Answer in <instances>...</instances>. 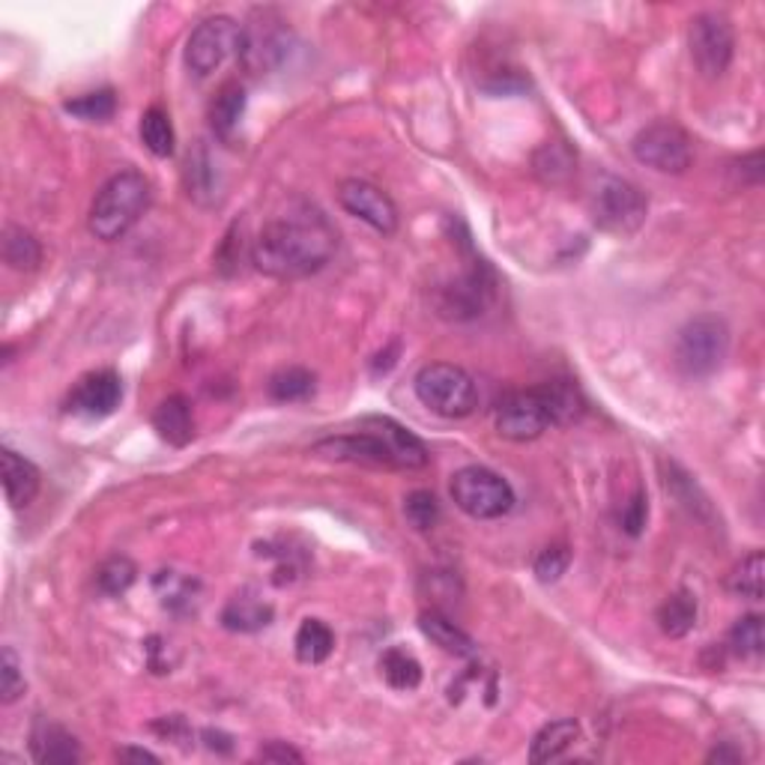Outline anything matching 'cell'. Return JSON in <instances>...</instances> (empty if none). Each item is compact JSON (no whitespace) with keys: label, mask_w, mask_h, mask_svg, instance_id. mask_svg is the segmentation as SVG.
I'll list each match as a JSON object with an SVG mask.
<instances>
[{"label":"cell","mask_w":765,"mask_h":765,"mask_svg":"<svg viewBox=\"0 0 765 765\" xmlns=\"http://www.w3.org/2000/svg\"><path fill=\"white\" fill-rule=\"evenodd\" d=\"M763 574H765V560L763 553L754 551L751 556L738 562L733 574L727 577V590L733 595H742V598L759 601L763 598Z\"/></svg>","instance_id":"31"},{"label":"cell","mask_w":765,"mask_h":765,"mask_svg":"<svg viewBox=\"0 0 765 765\" xmlns=\"http://www.w3.org/2000/svg\"><path fill=\"white\" fill-rule=\"evenodd\" d=\"M572 168H574L572 153H568L562 144H547L542 153L535 155V171L547 177L551 183H560L562 177L572 174Z\"/></svg>","instance_id":"38"},{"label":"cell","mask_w":765,"mask_h":765,"mask_svg":"<svg viewBox=\"0 0 765 765\" xmlns=\"http://www.w3.org/2000/svg\"><path fill=\"white\" fill-rule=\"evenodd\" d=\"M359 427L371 431V434L378 436L380 443L386 446L395 470H422V466H427V461H431V452H427L425 443H422L413 431H407L404 425H397L395 419L369 416V419H362V425Z\"/></svg>","instance_id":"14"},{"label":"cell","mask_w":765,"mask_h":765,"mask_svg":"<svg viewBox=\"0 0 765 765\" xmlns=\"http://www.w3.org/2000/svg\"><path fill=\"white\" fill-rule=\"evenodd\" d=\"M155 590L162 595V604L171 611H189L194 595H198V583L192 577H183L177 572H159L155 577Z\"/></svg>","instance_id":"34"},{"label":"cell","mask_w":765,"mask_h":765,"mask_svg":"<svg viewBox=\"0 0 765 765\" xmlns=\"http://www.w3.org/2000/svg\"><path fill=\"white\" fill-rule=\"evenodd\" d=\"M30 754L37 763H78L81 759V747H78V738L63 729L54 721H37L33 729H30Z\"/></svg>","instance_id":"17"},{"label":"cell","mask_w":765,"mask_h":765,"mask_svg":"<svg viewBox=\"0 0 765 765\" xmlns=\"http://www.w3.org/2000/svg\"><path fill=\"white\" fill-rule=\"evenodd\" d=\"M658 625L667 637H685L697 625V598L691 592H676L658 607Z\"/></svg>","instance_id":"28"},{"label":"cell","mask_w":765,"mask_h":765,"mask_svg":"<svg viewBox=\"0 0 765 765\" xmlns=\"http://www.w3.org/2000/svg\"><path fill=\"white\" fill-rule=\"evenodd\" d=\"M243 28L231 16H210L185 39V67L194 76H210L222 67L231 54H240Z\"/></svg>","instance_id":"9"},{"label":"cell","mask_w":765,"mask_h":765,"mask_svg":"<svg viewBox=\"0 0 765 765\" xmlns=\"http://www.w3.org/2000/svg\"><path fill=\"white\" fill-rule=\"evenodd\" d=\"M449 494L475 521H496L514 509V487L487 466H464L452 475Z\"/></svg>","instance_id":"6"},{"label":"cell","mask_w":765,"mask_h":765,"mask_svg":"<svg viewBox=\"0 0 765 765\" xmlns=\"http://www.w3.org/2000/svg\"><path fill=\"white\" fill-rule=\"evenodd\" d=\"M577 738H581V724L577 721H572V717L553 721V724L535 733L533 745H530V763L542 765L560 759V756L568 754V747H574Z\"/></svg>","instance_id":"20"},{"label":"cell","mask_w":765,"mask_h":765,"mask_svg":"<svg viewBox=\"0 0 765 765\" xmlns=\"http://www.w3.org/2000/svg\"><path fill=\"white\" fill-rule=\"evenodd\" d=\"M272 616H275V611H272L270 601L245 590L224 604L222 625L228 631H236V634H254V631L270 628Z\"/></svg>","instance_id":"18"},{"label":"cell","mask_w":765,"mask_h":765,"mask_svg":"<svg viewBox=\"0 0 765 765\" xmlns=\"http://www.w3.org/2000/svg\"><path fill=\"white\" fill-rule=\"evenodd\" d=\"M419 628H422V634H425L434 646H440V650L449 652V655H455V658H470V655H475L473 637H470L464 628H457L455 622L449 620V616H443L440 611L422 613V616H419Z\"/></svg>","instance_id":"21"},{"label":"cell","mask_w":765,"mask_h":765,"mask_svg":"<svg viewBox=\"0 0 765 765\" xmlns=\"http://www.w3.org/2000/svg\"><path fill=\"white\" fill-rule=\"evenodd\" d=\"M646 517H650V500H646L643 491H637V494L628 500V505H625V512H622V530H625L631 538H637V535H643V530H646Z\"/></svg>","instance_id":"40"},{"label":"cell","mask_w":765,"mask_h":765,"mask_svg":"<svg viewBox=\"0 0 765 765\" xmlns=\"http://www.w3.org/2000/svg\"><path fill=\"white\" fill-rule=\"evenodd\" d=\"M631 153L640 165L658 174H685L694 162V141L673 120H658L640 129L631 141Z\"/></svg>","instance_id":"7"},{"label":"cell","mask_w":765,"mask_h":765,"mask_svg":"<svg viewBox=\"0 0 765 765\" xmlns=\"http://www.w3.org/2000/svg\"><path fill=\"white\" fill-rule=\"evenodd\" d=\"M245 114V90L240 81H228L210 105V127L222 141H231Z\"/></svg>","instance_id":"22"},{"label":"cell","mask_w":765,"mask_h":765,"mask_svg":"<svg viewBox=\"0 0 765 765\" xmlns=\"http://www.w3.org/2000/svg\"><path fill=\"white\" fill-rule=\"evenodd\" d=\"M413 392L431 413L443 419H466L479 407L475 380L452 362H431L425 369H419Z\"/></svg>","instance_id":"4"},{"label":"cell","mask_w":765,"mask_h":765,"mask_svg":"<svg viewBox=\"0 0 765 765\" xmlns=\"http://www.w3.org/2000/svg\"><path fill=\"white\" fill-rule=\"evenodd\" d=\"M293 646H296V658L302 664H323L332 655V650H335V634H332L326 622L305 620L300 625V631H296Z\"/></svg>","instance_id":"26"},{"label":"cell","mask_w":765,"mask_h":765,"mask_svg":"<svg viewBox=\"0 0 765 765\" xmlns=\"http://www.w3.org/2000/svg\"><path fill=\"white\" fill-rule=\"evenodd\" d=\"M664 485H667V491L678 500V505L685 509V512L691 514V517H699V521H706L708 514H712V505H708L706 494L699 491V485L691 479L685 470L678 464H664Z\"/></svg>","instance_id":"25"},{"label":"cell","mask_w":765,"mask_h":765,"mask_svg":"<svg viewBox=\"0 0 765 765\" xmlns=\"http://www.w3.org/2000/svg\"><path fill=\"white\" fill-rule=\"evenodd\" d=\"M547 427H553V416L542 386L512 392L496 407V431L512 443L538 440Z\"/></svg>","instance_id":"10"},{"label":"cell","mask_w":765,"mask_h":765,"mask_svg":"<svg viewBox=\"0 0 765 765\" xmlns=\"http://www.w3.org/2000/svg\"><path fill=\"white\" fill-rule=\"evenodd\" d=\"M738 168H742V174H747V183L759 185V180H763V150H754V153L742 155Z\"/></svg>","instance_id":"42"},{"label":"cell","mask_w":765,"mask_h":765,"mask_svg":"<svg viewBox=\"0 0 765 765\" xmlns=\"http://www.w3.org/2000/svg\"><path fill=\"white\" fill-rule=\"evenodd\" d=\"M138 581V565L129 556H111L99 565L97 583L105 595H123Z\"/></svg>","instance_id":"33"},{"label":"cell","mask_w":765,"mask_h":765,"mask_svg":"<svg viewBox=\"0 0 765 765\" xmlns=\"http://www.w3.org/2000/svg\"><path fill=\"white\" fill-rule=\"evenodd\" d=\"M572 562V551L565 544H553V547H544L538 556H535V577L542 583H556L568 568Z\"/></svg>","instance_id":"39"},{"label":"cell","mask_w":765,"mask_h":765,"mask_svg":"<svg viewBox=\"0 0 765 765\" xmlns=\"http://www.w3.org/2000/svg\"><path fill=\"white\" fill-rule=\"evenodd\" d=\"M491 284H494V279H491V270H487L485 263H473L455 284L443 288V293H440V309H443V314H449V318L455 320L475 318V314H482L487 302H491V293H494Z\"/></svg>","instance_id":"13"},{"label":"cell","mask_w":765,"mask_h":765,"mask_svg":"<svg viewBox=\"0 0 765 765\" xmlns=\"http://www.w3.org/2000/svg\"><path fill=\"white\" fill-rule=\"evenodd\" d=\"M69 114H76L78 120H88V123H105L111 120L117 111V97L111 90H97V93H84V97L67 102Z\"/></svg>","instance_id":"35"},{"label":"cell","mask_w":765,"mask_h":765,"mask_svg":"<svg viewBox=\"0 0 765 765\" xmlns=\"http://www.w3.org/2000/svg\"><path fill=\"white\" fill-rule=\"evenodd\" d=\"M123 401V380L111 369L90 371L78 380L72 395H69V413L84 419L111 416Z\"/></svg>","instance_id":"12"},{"label":"cell","mask_w":765,"mask_h":765,"mask_svg":"<svg viewBox=\"0 0 765 765\" xmlns=\"http://www.w3.org/2000/svg\"><path fill=\"white\" fill-rule=\"evenodd\" d=\"M729 353V330L727 323L715 314H703V318L688 320L676 335V369L685 378H708L715 374Z\"/></svg>","instance_id":"5"},{"label":"cell","mask_w":765,"mask_h":765,"mask_svg":"<svg viewBox=\"0 0 765 765\" xmlns=\"http://www.w3.org/2000/svg\"><path fill=\"white\" fill-rule=\"evenodd\" d=\"M141 141H144L147 150L153 155H159V159H168V155L174 153L177 135L168 111H162V108L155 105L147 108L144 117H141Z\"/></svg>","instance_id":"30"},{"label":"cell","mask_w":765,"mask_h":765,"mask_svg":"<svg viewBox=\"0 0 765 765\" xmlns=\"http://www.w3.org/2000/svg\"><path fill=\"white\" fill-rule=\"evenodd\" d=\"M0 470H3V491H7V503L12 509H28L39 494V485H42V475H39L37 464L28 461L19 452L12 449H3L0 452Z\"/></svg>","instance_id":"16"},{"label":"cell","mask_w":765,"mask_h":765,"mask_svg":"<svg viewBox=\"0 0 765 765\" xmlns=\"http://www.w3.org/2000/svg\"><path fill=\"white\" fill-rule=\"evenodd\" d=\"M24 688H28V682L21 673L19 655L12 646H3V652H0V699L10 706L24 694Z\"/></svg>","instance_id":"36"},{"label":"cell","mask_w":765,"mask_h":765,"mask_svg":"<svg viewBox=\"0 0 765 765\" xmlns=\"http://www.w3.org/2000/svg\"><path fill=\"white\" fill-rule=\"evenodd\" d=\"M542 392L544 397H547V407H551L553 427L574 425V422L583 416V410H586V401H583L581 389L574 386L572 380H551V383H542Z\"/></svg>","instance_id":"24"},{"label":"cell","mask_w":765,"mask_h":765,"mask_svg":"<svg viewBox=\"0 0 765 765\" xmlns=\"http://www.w3.org/2000/svg\"><path fill=\"white\" fill-rule=\"evenodd\" d=\"M404 514H407V521L416 526L419 533H427L440 523L443 512H440V503H436V496L431 491H413L404 500Z\"/></svg>","instance_id":"37"},{"label":"cell","mask_w":765,"mask_h":765,"mask_svg":"<svg viewBox=\"0 0 765 765\" xmlns=\"http://www.w3.org/2000/svg\"><path fill=\"white\" fill-rule=\"evenodd\" d=\"M688 46L694 67L703 78L715 81L729 69L733 54H736V33L724 12H699L691 21Z\"/></svg>","instance_id":"8"},{"label":"cell","mask_w":765,"mask_h":765,"mask_svg":"<svg viewBox=\"0 0 765 765\" xmlns=\"http://www.w3.org/2000/svg\"><path fill=\"white\" fill-rule=\"evenodd\" d=\"M153 201V185L141 171L127 168L108 177L90 204V233L102 243H117L135 228Z\"/></svg>","instance_id":"2"},{"label":"cell","mask_w":765,"mask_h":765,"mask_svg":"<svg viewBox=\"0 0 765 765\" xmlns=\"http://www.w3.org/2000/svg\"><path fill=\"white\" fill-rule=\"evenodd\" d=\"M258 759H263V763H302V754L284 742H270L266 747H261Z\"/></svg>","instance_id":"41"},{"label":"cell","mask_w":765,"mask_h":765,"mask_svg":"<svg viewBox=\"0 0 765 765\" xmlns=\"http://www.w3.org/2000/svg\"><path fill=\"white\" fill-rule=\"evenodd\" d=\"M729 650L736 652L738 658H747V661L759 658L765 650L763 616L751 613V616H745V620H738L736 625H733V631H729Z\"/></svg>","instance_id":"32"},{"label":"cell","mask_w":765,"mask_h":765,"mask_svg":"<svg viewBox=\"0 0 765 765\" xmlns=\"http://www.w3.org/2000/svg\"><path fill=\"white\" fill-rule=\"evenodd\" d=\"M339 204L348 210L353 219L365 222L378 233H395L397 231V207L380 185L369 183V180H344L339 185Z\"/></svg>","instance_id":"11"},{"label":"cell","mask_w":765,"mask_h":765,"mask_svg":"<svg viewBox=\"0 0 765 765\" xmlns=\"http://www.w3.org/2000/svg\"><path fill=\"white\" fill-rule=\"evenodd\" d=\"M314 389H318V378H314L309 369H296V365L275 371L270 378V383H266V392H270L272 401H279V404L309 401V397L314 395Z\"/></svg>","instance_id":"27"},{"label":"cell","mask_w":765,"mask_h":765,"mask_svg":"<svg viewBox=\"0 0 765 765\" xmlns=\"http://www.w3.org/2000/svg\"><path fill=\"white\" fill-rule=\"evenodd\" d=\"M339 249V231L330 215L311 201H293L284 213L263 224L252 243L254 270L270 279L291 281L314 275Z\"/></svg>","instance_id":"1"},{"label":"cell","mask_w":765,"mask_h":765,"mask_svg":"<svg viewBox=\"0 0 765 765\" xmlns=\"http://www.w3.org/2000/svg\"><path fill=\"white\" fill-rule=\"evenodd\" d=\"M117 759H123V763H159V756L144 751V747H120Z\"/></svg>","instance_id":"43"},{"label":"cell","mask_w":765,"mask_h":765,"mask_svg":"<svg viewBox=\"0 0 765 765\" xmlns=\"http://www.w3.org/2000/svg\"><path fill=\"white\" fill-rule=\"evenodd\" d=\"M650 213V201L637 185L622 177L601 174L590 189V215L604 233L634 236Z\"/></svg>","instance_id":"3"},{"label":"cell","mask_w":765,"mask_h":765,"mask_svg":"<svg viewBox=\"0 0 765 765\" xmlns=\"http://www.w3.org/2000/svg\"><path fill=\"white\" fill-rule=\"evenodd\" d=\"M153 427L159 431V436L171 443V446H189L194 436V416L189 397L171 395L165 397L153 413Z\"/></svg>","instance_id":"19"},{"label":"cell","mask_w":765,"mask_h":765,"mask_svg":"<svg viewBox=\"0 0 765 765\" xmlns=\"http://www.w3.org/2000/svg\"><path fill=\"white\" fill-rule=\"evenodd\" d=\"M314 452L323 457H332V461H348V464H362V466H383V470H395L392 464V455L386 452V446L380 443L378 436L359 427L356 434L344 436H330V440H320L314 443Z\"/></svg>","instance_id":"15"},{"label":"cell","mask_w":765,"mask_h":765,"mask_svg":"<svg viewBox=\"0 0 765 765\" xmlns=\"http://www.w3.org/2000/svg\"><path fill=\"white\" fill-rule=\"evenodd\" d=\"M3 263L16 272H33L42 263V245L30 231L19 224L3 228Z\"/></svg>","instance_id":"23"},{"label":"cell","mask_w":765,"mask_h":765,"mask_svg":"<svg viewBox=\"0 0 765 765\" xmlns=\"http://www.w3.org/2000/svg\"><path fill=\"white\" fill-rule=\"evenodd\" d=\"M738 759H742V754H738V751H733V747H727V745L717 747V751H712V754H708V763H717V765L738 763Z\"/></svg>","instance_id":"44"},{"label":"cell","mask_w":765,"mask_h":765,"mask_svg":"<svg viewBox=\"0 0 765 765\" xmlns=\"http://www.w3.org/2000/svg\"><path fill=\"white\" fill-rule=\"evenodd\" d=\"M380 673L395 691H416L422 685V664L407 650H397V646L383 652Z\"/></svg>","instance_id":"29"}]
</instances>
